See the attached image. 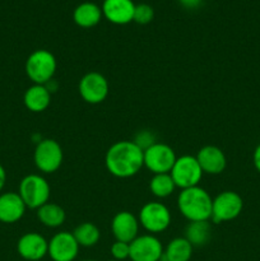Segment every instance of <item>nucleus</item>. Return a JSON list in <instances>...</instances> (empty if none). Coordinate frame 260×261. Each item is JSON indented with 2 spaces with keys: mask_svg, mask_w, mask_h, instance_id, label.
Returning a JSON list of instances; mask_svg holds the SVG:
<instances>
[{
  "mask_svg": "<svg viewBox=\"0 0 260 261\" xmlns=\"http://www.w3.org/2000/svg\"><path fill=\"white\" fill-rule=\"evenodd\" d=\"M105 163L111 175L120 178L132 177L144 166L143 149L134 142L121 140L109 148Z\"/></svg>",
  "mask_w": 260,
  "mask_h": 261,
  "instance_id": "f257e3e1",
  "label": "nucleus"
},
{
  "mask_svg": "<svg viewBox=\"0 0 260 261\" xmlns=\"http://www.w3.org/2000/svg\"><path fill=\"white\" fill-rule=\"evenodd\" d=\"M178 211L190 222L208 221L212 218L213 199L199 186L184 189L177 198Z\"/></svg>",
  "mask_w": 260,
  "mask_h": 261,
  "instance_id": "f03ea898",
  "label": "nucleus"
},
{
  "mask_svg": "<svg viewBox=\"0 0 260 261\" xmlns=\"http://www.w3.org/2000/svg\"><path fill=\"white\" fill-rule=\"evenodd\" d=\"M56 70V59L50 51L36 50L25 61V73L35 84H47Z\"/></svg>",
  "mask_w": 260,
  "mask_h": 261,
  "instance_id": "7ed1b4c3",
  "label": "nucleus"
},
{
  "mask_svg": "<svg viewBox=\"0 0 260 261\" xmlns=\"http://www.w3.org/2000/svg\"><path fill=\"white\" fill-rule=\"evenodd\" d=\"M19 196L24 201L25 206L31 209H38L43 204L48 203L50 198V185L40 175H28L20 181Z\"/></svg>",
  "mask_w": 260,
  "mask_h": 261,
  "instance_id": "20e7f679",
  "label": "nucleus"
},
{
  "mask_svg": "<svg viewBox=\"0 0 260 261\" xmlns=\"http://www.w3.org/2000/svg\"><path fill=\"white\" fill-rule=\"evenodd\" d=\"M176 188L189 189L198 186L203 176L200 166L196 157L193 155H183L177 158L170 172Z\"/></svg>",
  "mask_w": 260,
  "mask_h": 261,
  "instance_id": "39448f33",
  "label": "nucleus"
},
{
  "mask_svg": "<svg viewBox=\"0 0 260 261\" xmlns=\"http://www.w3.org/2000/svg\"><path fill=\"white\" fill-rule=\"evenodd\" d=\"M143 157L144 166L154 175L170 173L177 160L172 148L163 143H154L148 147L143 150Z\"/></svg>",
  "mask_w": 260,
  "mask_h": 261,
  "instance_id": "423d86ee",
  "label": "nucleus"
},
{
  "mask_svg": "<svg viewBox=\"0 0 260 261\" xmlns=\"http://www.w3.org/2000/svg\"><path fill=\"white\" fill-rule=\"evenodd\" d=\"M244 208L242 198L235 191H223L213 199L212 219L214 223H222L237 218Z\"/></svg>",
  "mask_w": 260,
  "mask_h": 261,
  "instance_id": "0eeeda50",
  "label": "nucleus"
},
{
  "mask_svg": "<svg viewBox=\"0 0 260 261\" xmlns=\"http://www.w3.org/2000/svg\"><path fill=\"white\" fill-rule=\"evenodd\" d=\"M63 149L54 139H43L38 142L33 154L36 167L45 173H53L59 170L63 163Z\"/></svg>",
  "mask_w": 260,
  "mask_h": 261,
  "instance_id": "6e6552de",
  "label": "nucleus"
},
{
  "mask_svg": "<svg viewBox=\"0 0 260 261\" xmlns=\"http://www.w3.org/2000/svg\"><path fill=\"white\" fill-rule=\"evenodd\" d=\"M139 222L150 233L166 231L171 223V213L167 206L157 201H149L140 209Z\"/></svg>",
  "mask_w": 260,
  "mask_h": 261,
  "instance_id": "1a4fd4ad",
  "label": "nucleus"
},
{
  "mask_svg": "<svg viewBox=\"0 0 260 261\" xmlns=\"http://www.w3.org/2000/svg\"><path fill=\"white\" fill-rule=\"evenodd\" d=\"M163 255V246L157 237L152 234H143L130 242L132 261H161Z\"/></svg>",
  "mask_w": 260,
  "mask_h": 261,
  "instance_id": "9d476101",
  "label": "nucleus"
},
{
  "mask_svg": "<svg viewBox=\"0 0 260 261\" xmlns=\"http://www.w3.org/2000/svg\"><path fill=\"white\" fill-rule=\"evenodd\" d=\"M79 93L88 103H101L109 94V83L102 74L91 71L79 82Z\"/></svg>",
  "mask_w": 260,
  "mask_h": 261,
  "instance_id": "9b49d317",
  "label": "nucleus"
},
{
  "mask_svg": "<svg viewBox=\"0 0 260 261\" xmlns=\"http://www.w3.org/2000/svg\"><path fill=\"white\" fill-rule=\"evenodd\" d=\"M79 245L73 233L59 232L48 242V256L53 261H74L78 256Z\"/></svg>",
  "mask_w": 260,
  "mask_h": 261,
  "instance_id": "f8f14e48",
  "label": "nucleus"
},
{
  "mask_svg": "<svg viewBox=\"0 0 260 261\" xmlns=\"http://www.w3.org/2000/svg\"><path fill=\"white\" fill-rule=\"evenodd\" d=\"M18 254L28 261H38L47 255L48 242L43 236L36 232L23 234L17 245Z\"/></svg>",
  "mask_w": 260,
  "mask_h": 261,
  "instance_id": "ddd939ff",
  "label": "nucleus"
},
{
  "mask_svg": "<svg viewBox=\"0 0 260 261\" xmlns=\"http://www.w3.org/2000/svg\"><path fill=\"white\" fill-rule=\"evenodd\" d=\"M111 229L116 241L130 244L138 237L139 221L130 212H120L112 219Z\"/></svg>",
  "mask_w": 260,
  "mask_h": 261,
  "instance_id": "4468645a",
  "label": "nucleus"
},
{
  "mask_svg": "<svg viewBox=\"0 0 260 261\" xmlns=\"http://www.w3.org/2000/svg\"><path fill=\"white\" fill-rule=\"evenodd\" d=\"M196 160L203 173L208 175H219L223 172L227 165L224 153L214 145H205L201 148L196 154Z\"/></svg>",
  "mask_w": 260,
  "mask_h": 261,
  "instance_id": "2eb2a0df",
  "label": "nucleus"
},
{
  "mask_svg": "<svg viewBox=\"0 0 260 261\" xmlns=\"http://www.w3.org/2000/svg\"><path fill=\"white\" fill-rule=\"evenodd\" d=\"M102 14L115 24H126L134 17L135 4L133 0H105Z\"/></svg>",
  "mask_w": 260,
  "mask_h": 261,
  "instance_id": "dca6fc26",
  "label": "nucleus"
},
{
  "mask_svg": "<svg viewBox=\"0 0 260 261\" xmlns=\"http://www.w3.org/2000/svg\"><path fill=\"white\" fill-rule=\"evenodd\" d=\"M25 204L18 193L0 194V222L15 223L23 217Z\"/></svg>",
  "mask_w": 260,
  "mask_h": 261,
  "instance_id": "f3484780",
  "label": "nucleus"
},
{
  "mask_svg": "<svg viewBox=\"0 0 260 261\" xmlns=\"http://www.w3.org/2000/svg\"><path fill=\"white\" fill-rule=\"evenodd\" d=\"M25 107L32 112H42L51 102V92L46 84H33L25 91L23 97Z\"/></svg>",
  "mask_w": 260,
  "mask_h": 261,
  "instance_id": "a211bd4d",
  "label": "nucleus"
},
{
  "mask_svg": "<svg viewBox=\"0 0 260 261\" xmlns=\"http://www.w3.org/2000/svg\"><path fill=\"white\" fill-rule=\"evenodd\" d=\"M74 22L83 28H91L98 24L102 18V9L94 3H82L73 13Z\"/></svg>",
  "mask_w": 260,
  "mask_h": 261,
  "instance_id": "6ab92c4d",
  "label": "nucleus"
},
{
  "mask_svg": "<svg viewBox=\"0 0 260 261\" xmlns=\"http://www.w3.org/2000/svg\"><path fill=\"white\" fill-rule=\"evenodd\" d=\"M193 255V245L185 237H177L163 249L162 261H189Z\"/></svg>",
  "mask_w": 260,
  "mask_h": 261,
  "instance_id": "aec40b11",
  "label": "nucleus"
},
{
  "mask_svg": "<svg viewBox=\"0 0 260 261\" xmlns=\"http://www.w3.org/2000/svg\"><path fill=\"white\" fill-rule=\"evenodd\" d=\"M212 237V227L208 221L190 222L185 229V239L196 247L208 244Z\"/></svg>",
  "mask_w": 260,
  "mask_h": 261,
  "instance_id": "412c9836",
  "label": "nucleus"
},
{
  "mask_svg": "<svg viewBox=\"0 0 260 261\" xmlns=\"http://www.w3.org/2000/svg\"><path fill=\"white\" fill-rule=\"evenodd\" d=\"M37 217L43 226L56 228L65 221V212L58 204L46 203L37 209Z\"/></svg>",
  "mask_w": 260,
  "mask_h": 261,
  "instance_id": "4be33fe9",
  "label": "nucleus"
},
{
  "mask_svg": "<svg viewBox=\"0 0 260 261\" xmlns=\"http://www.w3.org/2000/svg\"><path fill=\"white\" fill-rule=\"evenodd\" d=\"M73 234L79 246L83 247L94 246L101 239V232H99L98 227L93 223H89V222H84V223L79 224L74 229Z\"/></svg>",
  "mask_w": 260,
  "mask_h": 261,
  "instance_id": "5701e85b",
  "label": "nucleus"
},
{
  "mask_svg": "<svg viewBox=\"0 0 260 261\" xmlns=\"http://www.w3.org/2000/svg\"><path fill=\"white\" fill-rule=\"evenodd\" d=\"M149 189L153 195L163 199L170 196L175 191L176 185L170 173H160V175L153 176L149 184Z\"/></svg>",
  "mask_w": 260,
  "mask_h": 261,
  "instance_id": "b1692460",
  "label": "nucleus"
},
{
  "mask_svg": "<svg viewBox=\"0 0 260 261\" xmlns=\"http://www.w3.org/2000/svg\"><path fill=\"white\" fill-rule=\"evenodd\" d=\"M154 17L153 8L148 4H138L135 5L134 17L133 20L137 22L138 24H148Z\"/></svg>",
  "mask_w": 260,
  "mask_h": 261,
  "instance_id": "393cba45",
  "label": "nucleus"
},
{
  "mask_svg": "<svg viewBox=\"0 0 260 261\" xmlns=\"http://www.w3.org/2000/svg\"><path fill=\"white\" fill-rule=\"evenodd\" d=\"M111 255L114 260L121 261L125 259H129L130 255V244L121 241H115L111 246Z\"/></svg>",
  "mask_w": 260,
  "mask_h": 261,
  "instance_id": "a878e982",
  "label": "nucleus"
},
{
  "mask_svg": "<svg viewBox=\"0 0 260 261\" xmlns=\"http://www.w3.org/2000/svg\"><path fill=\"white\" fill-rule=\"evenodd\" d=\"M134 143L137 145H139L143 150H145L148 147H150L152 144H154L155 140H154V137H153V134L150 132H140L139 134L137 135V138H135Z\"/></svg>",
  "mask_w": 260,
  "mask_h": 261,
  "instance_id": "bb28decb",
  "label": "nucleus"
},
{
  "mask_svg": "<svg viewBox=\"0 0 260 261\" xmlns=\"http://www.w3.org/2000/svg\"><path fill=\"white\" fill-rule=\"evenodd\" d=\"M252 162H254V166L257 170V172H260V144L255 148L254 155H252Z\"/></svg>",
  "mask_w": 260,
  "mask_h": 261,
  "instance_id": "cd10ccee",
  "label": "nucleus"
},
{
  "mask_svg": "<svg viewBox=\"0 0 260 261\" xmlns=\"http://www.w3.org/2000/svg\"><path fill=\"white\" fill-rule=\"evenodd\" d=\"M181 4L185 8H190V9H194V8H198L200 5L201 0H178Z\"/></svg>",
  "mask_w": 260,
  "mask_h": 261,
  "instance_id": "c85d7f7f",
  "label": "nucleus"
},
{
  "mask_svg": "<svg viewBox=\"0 0 260 261\" xmlns=\"http://www.w3.org/2000/svg\"><path fill=\"white\" fill-rule=\"evenodd\" d=\"M5 181H7V172H5L4 167L0 165V193H2L3 188H4Z\"/></svg>",
  "mask_w": 260,
  "mask_h": 261,
  "instance_id": "c756f323",
  "label": "nucleus"
},
{
  "mask_svg": "<svg viewBox=\"0 0 260 261\" xmlns=\"http://www.w3.org/2000/svg\"><path fill=\"white\" fill-rule=\"evenodd\" d=\"M82 261H97V260H82Z\"/></svg>",
  "mask_w": 260,
  "mask_h": 261,
  "instance_id": "7c9ffc66",
  "label": "nucleus"
},
{
  "mask_svg": "<svg viewBox=\"0 0 260 261\" xmlns=\"http://www.w3.org/2000/svg\"><path fill=\"white\" fill-rule=\"evenodd\" d=\"M110 261H116V260H110Z\"/></svg>",
  "mask_w": 260,
  "mask_h": 261,
  "instance_id": "2f4dec72",
  "label": "nucleus"
}]
</instances>
